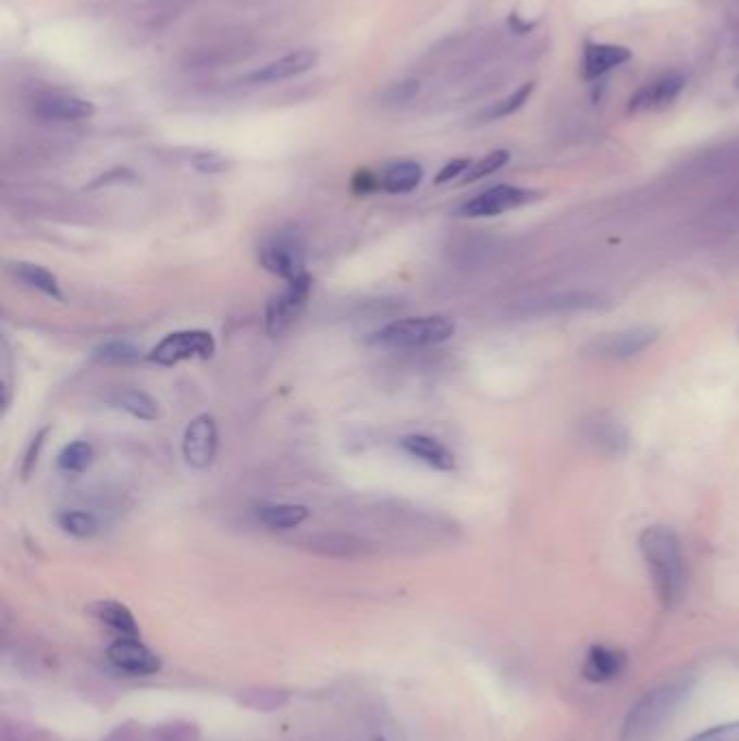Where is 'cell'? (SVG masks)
Returning <instances> with one entry per match:
<instances>
[{
  "instance_id": "obj_1",
  "label": "cell",
  "mask_w": 739,
  "mask_h": 741,
  "mask_svg": "<svg viewBox=\"0 0 739 741\" xmlns=\"http://www.w3.org/2000/svg\"><path fill=\"white\" fill-rule=\"evenodd\" d=\"M638 544L660 603L666 609H677L688 590L686 555L679 535L666 524H651L640 533Z\"/></svg>"
},
{
  "instance_id": "obj_2",
  "label": "cell",
  "mask_w": 739,
  "mask_h": 741,
  "mask_svg": "<svg viewBox=\"0 0 739 741\" xmlns=\"http://www.w3.org/2000/svg\"><path fill=\"white\" fill-rule=\"evenodd\" d=\"M692 688L694 681L690 677H675L649 690L631 705L623 723L620 741L657 740L677 716L681 705L688 701Z\"/></svg>"
},
{
  "instance_id": "obj_3",
  "label": "cell",
  "mask_w": 739,
  "mask_h": 741,
  "mask_svg": "<svg viewBox=\"0 0 739 741\" xmlns=\"http://www.w3.org/2000/svg\"><path fill=\"white\" fill-rule=\"evenodd\" d=\"M454 330V321L441 314L408 317L373 332L369 343L382 349H421L449 341Z\"/></svg>"
},
{
  "instance_id": "obj_4",
  "label": "cell",
  "mask_w": 739,
  "mask_h": 741,
  "mask_svg": "<svg viewBox=\"0 0 739 741\" xmlns=\"http://www.w3.org/2000/svg\"><path fill=\"white\" fill-rule=\"evenodd\" d=\"M258 262L284 282H293L306 275L304 242L297 231H278L269 235L258 247Z\"/></svg>"
},
{
  "instance_id": "obj_5",
  "label": "cell",
  "mask_w": 739,
  "mask_h": 741,
  "mask_svg": "<svg viewBox=\"0 0 739 741\" xmlns=\"http://www.w3.org/2000/svg\"><path fill=\"white\" fill-rule=\"evenodd\" d=\"M218 345L207 330H178L168 334L161 343L152 347L148 360L159 367H174L187 360H209L213 358Z\"/></svg>"
},
{
  "instance_id": "obj_6",
  "label": "cell",
  "mask_w": 739,
  "mask_h": 741,
  "mask_svg": "<svg viewBox=\"0 0 739 741\" xmlns=\"http://www.w3.org/2000/svg\"><path fill=\"white\" fill-rule=\"evenodd\" d=\"M312 291L310 273L286 282L284 291L273 295L264 308V328L269 336H282L301 317Z\"/></svg>"
},
{
  "instance_id": "obj_7",
  "label": "cell",
  "mask_w": 739,
  "mask_h": 741,
  "mask_svg": "<svg viewBox=\"0 0 739 741\" xmlns=\"http://www.w3.org/2000/svg\"><path fill=\"white\" fill-rule=\"evenodd\" d=\"M660 338L653 328H629L612 334H601L588 345V354L605 360H625L642 354Z\"/></svg>"
},
{
  "instance_id": "obj_8",
  "label": "cell",
  "mask_w": 739,
  "mask_h": 741,
  "mask_svg": "<svg viewBox=\"0 0 739 741\" xmlns=\"http://www.w3.org/2000/svg\"><path fill=\"white\" fill-rule=\"evenodd\" d=\"M107 659L115 670L128 677H152L163 668L161 657L139 642V638H118L107 649Z\"/></svg>"
},
{
  "instance_id": "obj_9",
  "label": "cell",
  "mask_w": 739,
  "mask_h": 741,
  "mask_svg": "<svg viewBox=\"0 0 739 741\" xmlns=\"http://www.w3.org/2000/svg\"><path fill=\"white\" fill-rule=\"evenodd\" d=\"M535 192L522 189V187H512V185H496L486 189L484 194L471 198L458 209V215L463 218H494L503 215L507 211H514L518 207L529 205L535 200Z\"/></svg>"
},
{
  "instance_id": "obj_10",
  "label": "cell",
  "mask_w": 739,
  "mask_h": 741,
  "mask_svg": "<svg viewBox=\"0 0 739 741\" xmlns=\"http://www.w3.org/2000/svg\"><path fill=\"white\" fill-rule=\"evenodd\" d=\"M218 454V425L211 415H200L189 421L183 436V456L189 467L207 469Z\"/></svg>"
},
{
  "instance_id": "obj_11",
  "label": "cell",
  "mask_w": 739,
  "mask_h": 741,
  "mask_svg": "<svg viewBox=\"0 0 739 741\" xmlns=\"http://www.w3.org/2000/svg\"><path fill=\"white\" fill-rule=\"evenodd\" d=\"M319 63V52L315 48H297L258 70L247 74V83L251 85H269V83H282L288 78H295L308 70H312Z\"/></svg>"
},
{
  "instance_id": "obj_12",
  "label": "cell",
  "mask_w": 739,
  "mask_h": 741,
  "mask_svg": "<svg viewBox=\"0 0 739 741\" xmlns=\"http://www.w3.org/2000/svg\"><path fill=\"white\" fill-rule=\"evenodd\" d=\"M299 546L306 551L321 555V557H332V559H358L365 555H371V544L367 540H360L349 533H312L306 535Z\"/></svg>"
},
{
  "instance_id": "obj_13",
  "label": "cell",
  "mask_w": 739,
  "mask_h": 741,
  "mask_svg": "<svg viewBox=\"0 0 739 741\" xmlns=\"http://www.w3.org/2000/svg\"><path fill=\"white\" fill-rule=\"evenodd\" d=\"M627 668V655L620 649L605 646V644H592L583 657L581 675L590 683H612L623 677Z\"/></svg>"
},
{
  "instance_id": "obj_14",
  "label": "cell",
  "mask_w": 739,
  "mask_h": 741,
  "mask_svg": "<svg viewBox=\"0 0 739 741\" xmlns=\"http://www.w3.org/2000/svg\"><path fill=\"white\" fill-rule=\"evenodd\" d=\"M35 115L46 122H81L96 113L94 102L70 96V94H48L35 102Z\"/></svg>"
},
{
  "instance_id": "obj_15",
  "label": "cell",
  "mask_w": 739,
  "mask_h": 741,
  "mask_svg": "<svg viewBox=\"0 0 739 741\" xmlns=\"http://www.w3.org/2000/svg\"><path fill=\"white\" fill-rule=\"evenodd\" d=\"M686 87V78L681 74H666L649 85H644L631 100L629 111L644 113V111H660L673 104Z\"/></svg>"
},
{
  "instance_id": "obj_16",
  "label": "cell",
  "mask_w": 739,
  "mask_h": 741,
  "mask_svg": "<svg viewBox=\"0 0 739 741\" xmlns=\"http://www.w3.org/2000/svg\"><path fill=\"white\" fill-rule=\"evenodd\" d=\"M583 436L590 445H594L599 452L609 456H620L629 449V436L627 430L609 415H594L583 425Z\"/></svg>"
},
{
  "instance_id": "obj_17",
  "label": "cell",
  "mask_w": 739,
  "mask_h": 741,
  "mask_svg": "<svg viewBox=\"0 0 739 741\" xmlns=\"http://www.w3.org/2000/svg\"><path fill=\"white\" fill-rule=\"evenodd\" d=\"M399 447L412 456L415 460L419 462H426L428 467L436 469V471H443V473H449L456 469V458L454 454L436 439L432 436H426V434H410V436H404L399 441Z\"/></svg>"
},
{
  "instance_id": "obj_18",
  "label": "cell",
  "mask_w": 739,
  "mask_h": 741,
  "mask_svg": "<svg viewBox=\"0 0 739 741\" xmlns=\"http://www.w3.org/2000/svg\"><path fill=\"white\" fill-rule=\"evenodd\" d=\"M631 59V50L614 44H588L583 50V76L599 78Z\"/></svg>"
},
{
  "instance_id": "obj_19",
  "label": "cell",
  "mask_w": 739,
  "mask_h": 741,
  "mask_svg": "<svg viewBox=\"0 0 739 741\" xmlns=\"http://www.w3.org/2000/svg\"><path fill=\"white\" fill-rule=\"evenodd\" d=\"M91 616L111 629L118 638H139V625L133 612L120 601H98L89 607Z\"/></svg>"
},
{
  "instance_id": "obj_20",
  "label": "cell",
  "mask_w": 739,
  "mask_h": 741,
  "mask_svg": "<svg viewBox=\"0 0 739 741\" xmlns=\"http://www.w3.org/2000/svg\"><path fill=\"white\" fill-rule=\"evenodd\" d=\"M599 304L601 299L588 291H570V293H557L540 301H533L531 308H527V312L529 314H568V312L596 308Z\"/></svg>"
},
{
  "instance_id": "obj_21",
  "label": "cell",
  "mask_w": 739,
  "mask_h": 741,
  "mask_svg": "<svg viewBox=\"0 0 739 741\" xmlns=\"http://www.w3.org/2000/svg\"><path fill=\"white\" fill-rule=\"evenodd\" d=\"M308 507L299 503H269L256 509L260 524L273 531H288L299 527L308 518Z\"/></svg>"
},
{
  "instance_id": "obj_22",
  "label": "cell",
  "mask_w": 739,
  "mask_h": 741,
  "mask_svg": "<svg viewBox=\"0 0 739 741\" xmlns=\"http://www.w3.org/2000/svg\"><path fill=\"white\" fill-rule=\"evenodd\" d=\"M9 269L15 275V280L26 284L28 288L39 291V293H44L50 299L63 301V291H61V284H59L57 275L52 271H48L46 267L35 264V262H11Z\"/></svg>"
},
{
  "instance_id": "obj_23",
  "label": "cell",
  "mask_w": 739,
  "mask_h": 741,
  "mask_svg": "<svg viewBox=\"0 0 739 741\" xmlns=\"http://www.w3.org/2000/svg\"><path fill=\"white\" fill-rule=\"evenodd\" d=\"M423 181V168L415 161H399L389 165L380 176V189L389 194H410Z\"/></svg>"
},
{
  "instance_id": "obj_24",
  "label": "cell",
  "mask_w": 739,
  "mask_h": 741,
  "mask_svg": "<svg viewBox=\"0 0 739 741\" xmlns=\"http://www.w3.org/2000/svg\"><path fill=\"white\" fill-rule=\"evenodd\" d=\"M113 404L139 421H155L159 417V404L139 388L118 391Z\"/></svg>"
},
{
  "instance_id": "obj_25",
  "label": "cell",
  "mask_w": 739,
  "mask_h": 741,
  "mask_svg": "<svg viewBox=\"0 0 739 741\" xmlns=\"http://www.w3.org/2000/svg\"><path fill=\"white\" fill-rule=\"evenodd\" d=\"M139 349L128 341H107L94 349V360L102 365H131L139 360Z\"/></svg>"
},
{
  "instance_id": "obj_26",
  "label": "cell",
  "mask_w": 739,
  "mask_h": 741,
  "mask_svg": "<svg viewBox=\"0 0 739 741\" xmlns=\"http://www.w3.org/2000/svg\"><path fill=\"white\" fill-rule=\"evenodd\" d=\"M94 460V449L89 443L85 441H76V443H70L61 454H59V460H57V467L59 471L63 473H83Z\"/></svg>"
},
{
  "instance_id": "obj_27",
  "label": "cell",
  "mask_w": 739,
  "mask_h": 741,
  "mask_svg": "<svg viewBox=\"0 0 739 741\" xmlns=\"http://www.w3.org/2000/svg\"><path fill=\"white\" fill-rule=\"evenodd\" d=\"M59 527H61L65 533L85 540V538L96 535V531H98V520H96L94 514H89V511H83V509H65V511L59 514Z\"/></svg>"
},
{
  "instance_id": "obj_28",
  "label": "cell",
  "mask_w": 739,
  "mask_h": 741,
  "mask_svg": "<svg viewBox=\"0 0 739 741\" xmlns=\"http://www.w3.org/2000/svg\"><path fill=\"white\" fill-rule=\"evenodd\" d=\"M531 91H533V83L520 85L514 94H509L507 98H503V100L494 102L493 107H489V109L482 113V120H484V122H491V120H501V118H507V115L516 113V111L529 100Z\"/></svg>"
},
{
  "instance_id": "obj_29",
  "label": "cell",
  "mask_w": 739,
  "mask_h": 741,
  "mask_svg": "<svg viewBox=\"0 0 739 741\" xmlns=\"http://www.w3.org/2000/svg\"><path fill=\"white\" fill-rule=\"evenodd\" d=\"M507 161H509L507 150H494L491 155H486L482 161H478L469 168V172L463 176V185H469V183H476V181L491 176L494 172H498Z\"/></svg>"
},
{
  "instance_id": "obj_30",
  "label": "cell",
  "mask_w": 739,
  "mask_h": 741,
  "mask_svg": "<svg viewBox=\"0 0 739 741\" xmlns=\"http://www.w3.org/2000/svg\"><path fill=\"white\" fill-rule=\"evenodd\" d=\"M688 741H739V723H727L697 733Z\"/></svg>"
},
{
  "instance_id": "obj_31",
  "label": "cell",
  "mask_w": 739,
  "mask_h": 741,
  "mask_svg": "<svg viewBox=\"0 0 739 741\" xmlns=\"http://www.w3.org/2000/svg\"><path fill=\"white\" fill-rule=\"evenodd\" d=\"M155 733H157V741H198V733L194 727L178 725V723L159 727Z\"/></svg>"
},
{
  "instance_id": "obj_32",
  "label": "cell",
  "mask_w": 739,
  "mask_h": 741,
  "mask_svg": "<svg viewBox=\"0 0 739 741\" xmlns=\"http://www.w3.org/2000/svg\"><path fill=\"white\" fill-rule=\"evenodd\" d=\"M194 165L205 174H218L229 168V161L215 152H200L194 157Z\"/></svg>"
},
{
  "instance_id": "obj_33",
  "label": "cell",
  "mask_w": 739,
  "mask_h": 741,
  "mask_svg": "<svg viewBox=\"0 0 739 741\" xmlns=\"http://www.w3.org/2000/svg\"><path fill=\"white\" fill-rule=\"evenodd\" d=\"M46 434H48V428H44V430L33 439V443L28 445V452H26L24 465H22V478H24V480L30 476V471L35 469V465H37V460H39V452H41V447H44Z\"/></svg>"
},
{
  "instance_id": "obj_34",
  "label": "cell",
  "mask_w": 739,
  "mask_h": 741,
  "mask_svg": "<svg viewBox=\"0 0 739 741\" xmlns=\"http://www.w3.org/2000/svg\"><path fill=\"white\" fill-rule=\"evenodd\" d=\"M469 168H471V161H469V159H456V161L447 163V165L439 172L436 185H445V183H449V181H456V178L465 176V174L469 172Z\"/></svg>"
},
{
  "instance_id": "obj_35",
  "label": "cell",
  "mask_w": 739,
  "mask_h": 741,
  "mask_svg": "<svg viewBox=\"0 0 739 741\" xmlns=\"http://www.w3.org/2000/svg\"><path fill=\"white\" fill-rule=\"evenodd\" d=\"M417 91H419V83L408 81V83L395 85V87L389 91V96H391V102H408Z\"/></svg>"
},
{
  "instance_id": "obj_36",
  "label": "cell",
  "mask_w": 739,
  "mask_h": 741,
  "mask_svg": "<svg viewBox=\"0 0 739 741\" xmlns=\"http://www.w3.org/2000/svg\"><path fill=\"white\" fill-rule=\"evenodd\" d=\"M380 187V178H373V174L371 172H360L358 176H356V181H354V189L356 192H371V189H378Z\"/></svg>"
},
{
  "instance_id": "obj_37",
  "label": "cell",
  "mask_w": 739,
  "mask_h": 741,
  "mask_svg": "<svg viewBox=\"0 0 739 741\" xmlns=\"http://www.w3.org/2000/svg\"><path fill=\"white\" fill-rule=\"evenodd\" d=\"M375 741H386V740H382V738H378V740H375Z\"/></svg>"
}]
</instances>
